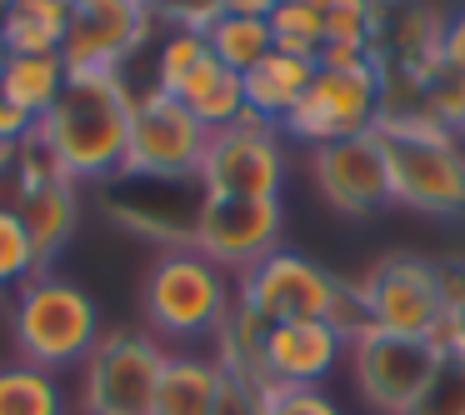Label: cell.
Wrapping results in <instances>:
<instances>
[{
  "label": "cell",
  "mask_w": 465,
  "mask_h": 415,
  "mask_svg": "<svg viewBox=\"0 0 465 415\" xmlns=\"http://www.w3.org/2000/svg\"><path fill=\"white\" fill-rule=\"evenodd\" d=\"M145 5H161V0H145Z\"/></svg>",
  "instance_id": "40"
},
{
  "label": "cell",
  "mask_w": 465,
  "mask_h": 415,
  "mask_svg": "<svg viewBox=\"0 0 465 415\" xmlns=\"http://www.w3.org/2000/svg\"><path fill=\"white\" fill-rule=\"evenodd\" d=\"M391 165V201L420 215H465V141L430 115L375 121Z\"/></svg>",
  "instance_id": "2"
},
{
  "label": "cell",
  "mask_w": 465,
  "mask_h": 415,
  "mask_svg": "<svg viewBox=\"0 0 465 415\" xmlns=\"http://www.w3.org/2000/svg\"><path fill=\"white\" fill-rule=\"evenodd\" d=\"M61 5H75V0H61Z\"/></svg>",
  "instance_id": "42"
},
{
  "label": "cell",
  "mask_w": 465,
  "mask_h": 415,
  "mask_svg": "<svg viewBox=\"0 0 465 415\" xmlns=\"http://www.w3.org/2000/svg\"><path fill=\"white\" fill-rule=\"evenodd\" d=\"M71 31V5L61 0H15L0 15V51L5 55H61Z\"/></svg>",
  "instance_id": "20"
},
{
  "label": "cell",
  "mask_w": 465,
  "mask_h": 415,
  "mask_svg": "<svg viewBox=\"0 0 465 415\" xmlns=\"http://www.w3.org/2000/svg\"><path fill=\"white\" fill-rule=\"evenodd\" d=\"M351 375H355V390L385 415H405L420 390L435 380L445 351L435 341H411V335H385V331H361L351 345Z\"/></svg>",
  "instance_id": "11"
},
{
  "label": "cell",
  "mask_w": 465,
  "mask_h": 415,
  "mask_svg": "<svg viewBox=\"0 0 465 415\" xmlns=\"http://www.w3.org/2000/svg\"><path fill=\"white\" fill-rule=\"evenodd\" d=\"M405 415H465V355H445L435 380Z\"/></svg>",
  "instance_id": "29"
},
{
  "label": "cell",
  "mask_w": 465,
  "mask_h": 415,
  "mask_svg": "<svg viewBox=\"0 0 465 415\" xmlns=\"http://www.w3.org/2000/svg\"><path fill=\"white\" fill-rule=\"evenodd\" d=\"M15 211H21L25 231H31L35 265H41V275H45V265L55 261V251H65V241H71V231H75V215H81L75 211V185L65 181V175H51L45 185L15 195Z\"/></svg>",
  "instance_id": "18"
},
{
  "label": "cell",
  "mask_w": 465,
  "mask_h": 415,
  "mask_svg": "<svg viewBox=\"0 0 465 415\" xmlns=\"http://www.w3.org/2000/svg\"><path fill=\"white\" fill-rule=\"evenodd\" d=\"M171 361L155 335L145 331H105L85 355V415H151L155 385Z\"/></svg>",
  "instance_id": "7"
},
{
  "label": "cell",
  "mask_w": 465,
  "mask_h": 415,
  "mask_svg": "<svg viewBox=\"0 0 465 415\" xmlns=\"http://www.w3.org/2000/svg\"><path fill=\"white\" fill-rule=\"evenodd\" d=\"M205 131L175 95L145 91L135 95V115H131V145H125V181H195L205 155Z\"/></svg>",
  "instance_id": "8"
},
{
  "label": "cell",
  "mask_w": 465,
  "mask_h": 415,
  "mask_svg": "<svg viewBox=\"0 0 465 415\" xmlns=\"http://www.w3.org/2000/svg\"><path fill=\"white\" fill-rule=\"evenodd\" d=\"M35 135V115H25L15 101L0 95V145H25Z\"/></svg>",
  "instance_id": "34"
},
{
  "label": "cell",
  "mask_w": 465,
  "mask_h": 415,
  "mask_svg": "<svg viewBox=\"0 0 465 415\" xmlns=\"http://www.w3.org/2000/svg\"><path fill=\"white\" fill-rule=\"evenodd\" d=\"M261 390H265V385H255L251 375L225 371L221 400H215V415H261Z\"/></svg>",
  "instance_id": "33"
},
{
  "label": "cell",
  "mask_w": 465,
  "mask_h": 415,
  "mask_svg": "<svg viewBox=\"0 0 465 415\" xmlns=\"http://www.w3.org/2000/svg\"><path fill=\"white\" fill-rule=\"evenodd\" d=\"M135 95L121 71H71L61 101L45 121H35V141L71 185L121 175L131 145Z\"/></svg>",
  "instance_id": "1"
},
{
  "label": "cell",
  "mask_w": 465,
  "mask_h": 415,
  "mask_svg": "<svg viewBox=\"0 0 465 415\" xmlns=\"http://www.w3.org/2000/svg\"><path fill=\"white\" fill-rule=\"evenodd\" d=\"M175 101H181L185 111L205 125V131H221V125H235L245 115V85H241V75L225 71V65L211 55V61H205L201 71L181 85Z\"/></svg>",
  "instance_id": "22"
},
{
  "label": "cell",
  "mask_w": 465,
  "mask_h": 415,
  "mask_svg": "<svg viewBox=\"0 0 465 415\" xmlns=\"http://www.w3.org/2000/svg\"><path fill=\"white\" fill-rule=\"evenodd\" d=\"M440 55H445L450 65H460V71H465V11L445 21V45H440Z\"/></svg>",
  "instance_id": "37"
},
{
  "label": "cell",
  "mask_w": 465,
  "mask_h": 415,
  "mask_svg": "<svg viewBox=\"0 0 465 415\" xmlns=\"http://www.w3.org/2000/svg\"><path fill=\"white\" fill-rule=\"evenodd\" d=\"M435 345H440L445 355H465V305L445 311V325H440V335H435Z\"/></svg>",
  "instance_id": "36"
},
{
  "label": "cell",
  "mask_w": 465,
  "mask_h": 415,
  "mask_svg": "<svg viewBox=\"0 0 465 415\" xmlns=\"http://www.w3.org/2000/svg\"><path fill=\"white\" fill-rule=\"evenodd\" d=\"M0 65H5V51H0Z\"/></svg>",
  "instance_id": "41"
},
{
  "label": "cell",
  "mask_w": 465,
  "mask_h": 415,
  "mask_svg": "<svg viewBox=\"0 0 465 415\" xmlns=\"http://www.w3.org/2000/svg\"><path fill=\"white\" fill-rule=\"evenodd\" d=\"M435 275H440L445 311H455V305H465V255H450V261H435Z\"/></svg>",
  "instance_id": "35"
},
{
  "label": "cell",
  "mask_w": 465,
  "mask_h": 415,
  "mask_svg": "<svg viewBox=\"0 0 465 415\" xmlns=\"http://www.w3.org/2000/svg\"><path fill=\"white\" fill-rule=\"evenodd\" d=\"M65 81H71V71H65L61 55H5V65H0V95L15 101L35 121L55 111Z\"/></svg>",
  "instance_id": "21"
},
{
  "label": "cell",
  "mask_w": 465,
  "mask_h": 415,
  "mask_svg": "<svg viewBox=\"0 0 465 415\" xmlns=\"http://www.w3.org/2000/svg\"><path fill=\"white\" fill-rule=\"evenodd\" d=\"M171 31H191V35H211V25L221 21V0H161L155 5Z\"/></svg>",
  "instance_id": "32"
},
{
  "label": "cell",
  "mask_w": 465,
  "mask_h": 415,
  "mask_svg": "<svg viewBox=\"0 0 465 415\" xmlns=\"http://www.w3.org/2000/svg\"><path fill=\"white\" fill-rule=\"evenodd\" d=\"M11 5H15V0H0V15H5V11H11Z\"/></svg>",
  "instance_id": "39"
},
{
  "label": "cell",
  "mask_w": 465,
  "mask_h": 415,
  "mask_svg": "<svg viewBox=\"0 0 465 415\" xmlns=\"http://www.w3.org/2000/svg\"><path fill=\"white\" fill-rule=\"evenodd\" d=\"M31 275H41L31 231H25L15 205H0V291H5V285H25Z\"/></svg>",
  "instance_id": "28"
},
{
  "label": "cell",
  "mask_w": 465,
  "mask_h": 415,
  "mask_svg": "<svg viewBox=\"0 0 465 415\" xmlns=\"http://www.w3.org/2000/svg\"><path fill=\"white\" fill-rule=\"evenodd\" d=\"M345 281L331 275L325 265H315L301 251H271L261 265L241 275L235 305H245L251 315H261L265 325L285 321H331L341 305Z\"/></svg>",
  "instance_id": "10"
},
{
  "label": "cell",
  "mask_w": 465,
  "mask_h": 415,
  "mask_svg": "<svg viewBox=\"0 0 465 415\" xmlns=\"http://www.w3.org/2000/svg\"><path fill=\"white\" fill-rule=\"evenodd\" d=\"M211 55L225 65V71L245 75L251 65H261L265 55L275 51V35H271V21H245V15H221L205 35Z\"/></svg>",
  "instance_id": "24"
},
{
  "label": "cell",
  "mask_w": 465,
  "mask_h": 415,
  "mask_svg": "<svg viewBox=\"0 0 465 415\" xmlns=\"http://www.w3.org/2000/svg\"><path fill=\"white\" fill-rule=\"evenodd\" d=\"M445 45V15L425 0H371V61L420 81Z\"/></svg>",
  "instance_id": "15"
},
{
  "label": "cell",
  "mask_w": 465,
  "mask_h": 415,
  "mask_svg": "<svg viewBox=\"0 0 465 415\" xmlns=\"http://www.w3.org/2000/svg\"><path fill=\"white\" fill-rule=\"evenodd\" d=\"M311 81H315V61H295V55L271 51L261 65H251V71L241 75L245 111L271 121V125H281L285 115L301 105V95L311 91Z\"/></svg>",
  "instance_id": "19"
},
{
  "label": "cell",
  "mask_w": 465,
  "mask_h": 415,
  "mask_svg": "<svg viewBox=\"0 0 465 415\" xmlns=\"http://www.w3.org/2000/svg\"><path fill=\"white\" fill-rule=\"evenodd\" d=\"M155 5L145 0H75L65 31V71H121L155 31Z\"/></svg>",
  "instance_id": "13"
},
{
  "label": "cell",
  "mask_w": 465,
  "mask_h": 415,
  "mask_svg": "<svg viewBox=\"0 0 465 415\" xmlns=\"http://www.w3.org/2000/svg\"><path fill=\"white\" fill-rule=\"evenodd\" d=\"M311 175L315 191L325 195V205L341 215H375L381 205H391V165H385V145L375 131L345 135L321 151H311Z\"/></svg>",
  "instance_id": "14"
},
{
  "label": "cell",
  "mask_w": 465,
  "mask_h": 415,
  "mask_svg": "<svg viewBox=\"0 0 465 415\" xmlns=\"http://www.w3.org/2000/svg\"><path fill=\"white\" fill-rule=\"evenodd\" d=\"M355 295L365 305V321L385 335H411V341H435L445 325V295L435 261L411 251H391L355 281Z\"/></svg>",
  "instance_id": "5"
},
{
  "label": "cell",
  "mask_w": 465,
  "mask_h": 415,
  "mask_svg": "<svg viewBox=\"0 0 465 415\" xmlns=\"http://www.w3.org/2000/svg\"><path fill=\"white\" fill-rule=\"evenodd\" d=\"M235 311L231 275L201 251L181 245V251H161L145 275V321H151L155 341H201V335H221V325Z\"/></svg>",
  "instance_id": "4"
},
{
  "label": "cell",
  "mask_w": 465,
  "mask_h": 415,
  "mask_svg": "<svg viewBox=\"0 0 465 415\" xmlns=\"http://www.w3.org/2000/svg\"><path fill=\"white\" fill-rule=\"evenodd\" d=\"M211 61V45L205 35H191V31H171L155 51V91L161 95H181V85L191 81L201 65Z\"/></svg>",
  "instance_id": "27"
},
{
  "label": "cell",
  "mask_w": 465,
  "mask_h": 415,
  "mask_svg": "<svg viewBox=\"0 0 465 415\" xmlns=\"http://www.w3.org/2000/svg\"><path fill=\"white\" fill-rule=\"evenodd\" d=\"M285 211L281 201H251V195H201L191 225V251L215 261L225 275H245L271 251H281Z\"/></svg>",
  "instance_id": "12"
},
{
  "label": "cell",
  "mask_w": 465,
  "mask_h": 415,
  "mask_svg": "<svg viewBox=\"0 0 465 415\" xmlns=\"http://www.w3.org/2000/svg\"><path fill=\"white\" fill-rule=\"evenodd\" d=\"M420 91H425V111H430V121H440L450 135H465V71L460 65H450L440 55V61L420 75Z\"/></svg>",
  "instance_id": "26"
},
{
  "label": "cell",
  "mask_w": 465,
  "mask_h": 415,
  "mask_svg": "<svg viewBox=\"0 0 465 415\" xmlns=\"http://www.w3.org/2000/svg\"><path fill=\"white\" fill-rule=\"evenodd\" d=\"M261 415H341V405L321 385H265Z\"/></svg>",
  "instance_id": "30"
},
{
  "label": "cell",
  "mask_w": 465,
  "mask_h": 415,
  "mask_svg": "<svg viewBox=\"0 0 465 415\" xmlns=\"http://www.w3.org/2000/svg\"><path fill=\"white\" fill-rule=\"evenodd\" d=\"M271 35H275V51L295 55V61H315L325 45V15L305 0H281L271 15Z\"/></svg>",
  "instance_id": "25"
},
{
  "label": "cell",
  "mask_w": 465,
  "mask_h": 415,
  "mask_svg": "<svg viewBox=\"0 0 465 415\" xmlns=\"http://www.w3.org/2000/svg\"><path fill=\"white\" fill-rule=\"evenodd\" d=\"M205 195H251V201H281L285 185V145L281 125L245 111L235 125L211 131L195 171Z\"/></svg>",
  "instance_id": "6"
},
{
  "label": "cell",
  "mask_w": 465,
  "mask_h": 415,
  "mask_svg": "<svg viewBox=\"0 0 465 415\" xmlns=\"http://www.w3.org/2000/svg\"><path fill=\"white\" fill-rule=\"evenodd\" d=\"M281 0H221V15H245V21H271Z\"/></svg>",
  "instance_id": "38"
},
{
  "label": "cell",
  "mask_w": 465,
  "mask_h": 415,
  "mask_svg": "<svg viewBox=\"0 0 465 415\" xmlns=\"http://www.w3.org/2000/svg\"><path fill=\"white\" fill-rule=\"evenodd\" d=\"M325 41L371 45V0H325Z\"/></svg>",
  "instance_id": "31"
},
{
  "label": "cell",
  "mask_w": 465,
  "mask_h": 415,
  "mask_svg": "<svg viewBox=\"0 0 465 415\" xmlns=\"http://www.w3.org/2000/svg\"><path fill=\"white\" fill-rule=\"evenodd\" d=\"M11 335L25 365L41 371H65V365H85L95 341L105 335L101 305L91 291L65 275H31L15 295L11 311Z\"/></svg>",
  "instance_id": "3"
},
{
  "label": "cell",
  "mask_w": 465,
  "mask_h": 415,
  "mask_svg": "<svg viewBox=\"0 0 465 415\" xmlns=\"http://www.w3.org/2000/svg\"><path fill=\"white\" fill-rule=\"evenodd\" d=\"M221 380H225V365L215 355L171 351V361L161 371V385H155L151 415H215Z\"/></svg>",
  "instance_id": "17"
},
{
  "label": "cell",
  "mask_w": 465,
  "mask_h": 415,
  "mask_svg": "<svg viewBox=\"0 0 465 415\" xmlns=\"http://www.w3.org/2000/svg\"><path fill=\"white\" fill-rule=\"evenodd\" d=\"M381 91H385V81L375 61L355 65V71H315L311 91L281 121V131L291 141L311 145V151L345 141V135H365L381 121Z\"/></svg>",
  "instance_id": "9"
},
{
  "label": "cell",
  "mask_w": 465,
  "mask_h": 415,
  "mask_svg": "<svg viewBox=\"0 0 465 415\" xmlns=\"http://www.w3.org/2000/svg\"><path fill=\"white\" fill-rule=\"evenodd\" d=\"M0 415H65V390L55 371L25 361L0 365Z\"/></svg>",
  "instance_id": "23"
},
{
  "label": "cell",
  "mask_w": 465,
  "mask_h": 415,
  "mask_svg": "<svg viewBox=\"0 0 465 415\" xmlns=\"http://www.w3.org/2000/svg\"><path fill=\"white\" fill-rule=\"evenodd\" d=\"M345 335L331 321H285L265 331L261 375L265 385H321L341 365Z\"/></svg>",
  "instance_id": "16"
}]
</instances>
